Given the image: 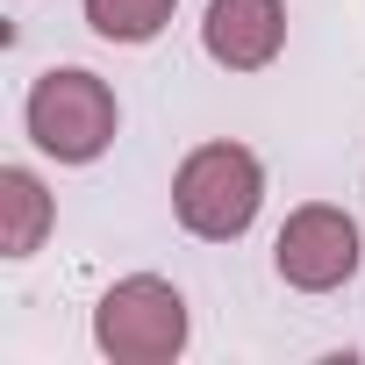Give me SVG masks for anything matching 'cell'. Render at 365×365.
<instances>
[{
	"label": "cell",
	"mask_w": 365,
	"mask_h": 365,
	"mask_svg": "<svg viewBox=\"0 0 365 365\" xmlns=\"http://www.w3.org/2000/svg\"><path fill=\"white\" fill-rule=\"evenodd\" d=\"M258 201H265V165L244 143H201L187 165H179V179H172L179 222H187L194 237H208V244L244 237Z\"/></svg>",
	"instance_id": "obj_1"
},
{
	"label": "cell",
	"mask_w": 365,
	"mask_h": 365,
	"mask_svg": "<svg viewBox=\"0 0 365 365\" xmlns=\"http://www.w3.org/2000/svg\"><path fill=\"white\" fill-rule=\"evenodd\" d=\"M93 344L115 358V365H165L187 351V301L179 287L136 272V279H115L93 308Z\"/></svg>",
	"instance_id": "obj_2"
},
{
	"label": "cell",
	"mask_w": 365,
	"mask_h": 365,
	"mask_svg": "<svg viewBox=\"0 0 365 365\" xmlns=\"http://www.w3.org/2000/svg\"><path fill=\"white\" fill-rule=\"evenodd\" d=\"M29 136H36V150L58 158V165H93V158L115 143V93H108L93 72H79V65L43 72V79L29 86Z\"/></svg>",
	"instance_id": "obj_3"
},
{
	"label": "cell",
	"mask_w": 365,
	"mask_h": 365,
	"mask_svg": "<svg viewBox=\"0 0 365 365\" xmlns=\"http://www.w3.org/2000/svg\"><path fill=\"white\" fill-rule=\"evenodd\" d=\"M272 265H279L287 287L329 294V287H344L358 272V222L344 208H329V201H308V208L287 215V230L272 244Z\"/></svg>",
	"instance_id": "obj_4"
},
{
	"label": "cell",
	"mask_w": 365,
	"mask_h": 365,
	"mask_svg": "<svg viewBox=\"0 0 365 365\" xmlns=\"http://www.w3.org/2000/svg\"><path fill=\"white\" fill-rule=\"evenodd\" d=\"M201 43H208L215 65L258 72V65H272L279 43H287V8H279V0H208Z\"/></svg>",
	"instance_id": "obj_5"
},
{
	"label": "cell",
	"mask_w": 365,
	"mask_h": 365,
	"mask_svg": "<svg viewBox=\"0 0 365 365\" xmlns=\"http://www.w3.org/2000/svg\"><path fill=\"white\" fill-rule=\"evenodd\" d=\"M43 230H51V194L36 187V172L8 165V172H0V251L29 258L43 244Z\"/></svg>",
	"instance_id": "obj_6"
},
{
	"label": "cell",
	"mask_w": 365,
	"mask_h": 365,
	"mask_svg": "<svg viewBox=\"0 0 365 365\" xmlns=\"http://www.w3.org/2000/svg\"><path fill=\"white\" fill-rule=\"evenodd\" d=\"M172 8H179V0H86V22L108 43H150L172 22Z\"/></svg>",
	"instance_id": "obj_7"
}]
</instances>
